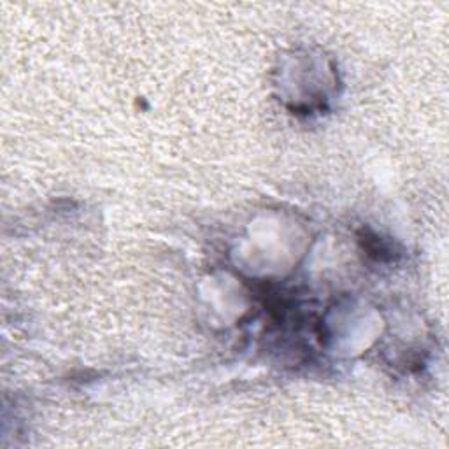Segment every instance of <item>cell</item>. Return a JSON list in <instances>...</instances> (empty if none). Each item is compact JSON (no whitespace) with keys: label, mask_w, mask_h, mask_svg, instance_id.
I'll use <instances>...</instances> for the list:
<instances>
[{"label":"cell","mask_w":449,"mask_h":449,"mask_svg":"<svg viewBox=\"0 0 449 449\" xmlns=\"http://www.w3.org/2000/svg\"><path fill=\"white\" fill-rule=\"evenodd\" d=\"M361 244H363L365 253L372 258L379 260V262H388L393 260V249L388 242L382 241L381 237L374 234H363V237L360 239Z\"/></svg>","instance_id":"6da1fadb"}]
</instances>
